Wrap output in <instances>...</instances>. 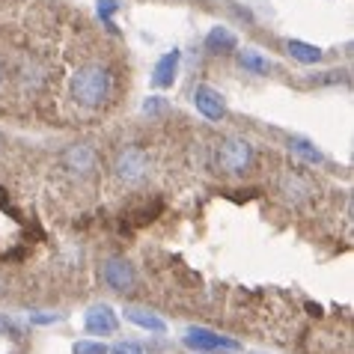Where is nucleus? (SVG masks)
Returning a JSON list of instances; mask_svg holds the SVG:
<instances>
[{"mask_svg": "<svg viewBox=\"0 0 354 354\" xmlns=\"http://www.w3.org/2000/svg\"><path fill=\"white\" fill-rule=\"evenodd\" d=\"M111 72L98 63L81 66L72 77V98L81 107H102L111 98Z\"/></svg>", "mask_w": 354, "mask_h": 354, "instance_id": "f257e3e1", "label": "nucleus"}, {"mask_svg": "<svg viewBox=\"0 0 354 354\" xmlns=\"http://www.w3.org/2000/svg\"><path fill=\"white\" fill-rule=\"evenodd\" d=\"M214 167L226 176H244L253 167V146L244 137H223L214 146Z\"/></svg>", "mask_w": 354, "mask_h": 354, "instance_id": "f03ea898", "label": "nucleus"}, {"mask_svg": "<svg viewBox=\"0 0 354 354\" xmlns=\"http://www.w3.org/2000/svg\"><path fill=\"white\" fill-rule=\"evenodd\" d=\"M113 170L125 185H140L146 176H149V155H146L140 146H125V149L116 155Z\"/></svg>", "mask_w": 354, "mask_h": 354, "instance_id": "7ed1b4c3", "label": "nucleus"}, {"mask_svg": "<svg viewBox=\"0 0 354 354\" xmlns=\"http://www.w3.org/2000/svg\"><path fill=\"white\" fill-rule=\"evenodd\" d=\"M102 280L111 286L113 292H131L134 283H137V274H134V265L122 257H113L102 265Z\"/></svg>", "mask_w": 354, "mask_h": 354, "instance_id": "20e7f679", "label": "nucleus"}, {"mask_svg": "<svg viewBox=\"0 0 354 354\" xmlns=\"http://www.w3.org/2000/svg\"><path fill=\"white\" fill-rule=\"evenodd\" d=\"M185 346L194 348V351H239L241 348L235 339H226L209 328H191L185 333Z\"/></svg>", "mask_w": 354, "mask_h": 354, "instance_id": "39448f33", "label": "nucleus"}, {"mask_svg": "<svg viewBox=\"0 0 354 354\" xmlns=\"http://www.w3.org/2000/svg\"><path fill=\"white\" fill-rule=\"evenodd\" d=\"M194 107L205 116V120H212V122H221L223 116H226V102H223V95L214 90V86H209V84H200V86L194 90Z\"/></svg>", "mask_w": 354, "mask_h": 354, "instance_id": "423d86ee", "label": "nucleus"}, {"mask_svg": "<svg viewBox=\"0 0 354 354\" xmlns=\"http://www.w3.org/2000/svg\"><path fill=\"white\" fill-rule=\"evenodd\" d=\"M95 164H98V155L93 146H86V143H72L63 152V167L75 176H90L95 170Z\"/></svg>", "mask_w": 354, "mask_h": 354, "instance_id": "0eeeda50", "label": "nucleus"}, {"mask_svg": "<svg viewBox=\"0 0 354 354\" xmlns=\"http://www.w3.org/2000/svg\"><path fill=\"white\" fill-rule=\"evenodd\" d=\"M84 328H86V333H95V337H111V333H116V328H120V322H116V313L107 307V304H95V307L86 310Z\"/></svg>", "mask_w": 354, "mask_h": 354, "instance_id": "6e6552de", "label": "nucleus"}, {"mask_svg": "<svg viewBox=\"0 0 354 354\" xmlns=\"http://www.w3.org/2000/svg\"><path fill=\"white\" fill-rule=\"evenodd\" d=\"M179 60H182V54L176 51H167L158 57V63H155L152 68V86H158V90H167V86H173L176 84V75H179Z\"/></svg>", "mask_w": 354, "mask_h": 354, "instance_id": "1a4fd4ad", "label": "nucleus"}, {"mask_svg": "<svg viewBox=\"0 0 354 354\" xmlns=\"http://www.w3.org/2000/svg\"><path fill=\"white\" fill-rule=\"evenodd\" d=\"M280 194H283V200H289L292 205H301V203H307L313 196V185H310V179H304L301 173L289 170L280 179Z\"/></svg>", "mask_w": 354, "mask_h": 354, "instance_id": "9d476101", "label": "nucleus"}, {"mask_svg": "<svg viewBox=\"0 0 354 354\" xmlns=\"http://www.w3.org/2000/svg\"><path fill=\"white\" fill-rule=\"evenodd\" d=\"M205 51L209 54H232L239 51V36H235L230 27H212L209 33H205Z\"/></svg>", "mask_w": 354, "mask_h": 354, "instance_id": "9b49d317", "label": "nucleus"}, {"mask_svg": "<svg viewBox=\"0 0 354 354\" xmlns=\"http://www.w3.org/2000/svg\"><path fill=\"white\" fill-rule=\"evenodd\" d=\"M286 54L292 57V60L304 63V66H316V63H322V57H324L322 48L310 45V42H301V39H289V42H286Z\"/></svg>", "mask_w": 354, "mask_h": 354, "instance_id": "f8f14e48", "label": "nucleus"}, {"mask_svg": "<svg viewBox=\"0 0 354 354\" xmlns=\"http://www.w3.org/2000/svg\"><path fill=\"white\" fill-rule=\"evenodd\" d=\"M125 319L134 322L137 328H143V330H152V333H164V330H167L164 319H158V316H155V313H149V310L129 307V310H125Z\"/></svg>", "mask_w": 354, "mask_h": 354, "instance_id": "ddd939ff", "label": "nucleus"}, {"mask_svg": "<svg viewBox=\"0 0 354 354\" xmlns=\"http://www.w3.org/2000/svg\"><path fill=\"white\" fill-rule=\"evenodd\" d=\"M239 66L244 68V72H250V75H268L271 72L268 57H262L259 51H253V48H244V51H239Z\"/></svg>", "mask_w": 354, "mask_h": 354, "instance_id": "4468645a", "label": "nucleus"}, {"mask_svg": "<svg viewBox=\"0 0 354 354\" xmlns=\"http://www.w3.org/2000/svg\"><path fill=\"white\" fill-rule=\"evenodd\" d=\"M289 149L298 155V158H304L307 164H322L324 161V155H322V149H316L310 140H304V137H292L289 140Z\"/></svg>", "mask_w": 354, "mask_h": 354, "instance_id": "2eb2a0df", "label": "nucleus"}, {"mask_svg": "<svg viewBox=\"0 0 354 354\" xmlns=\"http://www.w3.org/2000/svg\"><path fill=\"white\" fill-rule=\"evenodd\" d=\"M98 18H102V21L111 27V33H116V27H113V12L116 9H120V3H116V0H98Z\"/></svg>", "mask_w": 354, "mask_h": 354, "instance_id": "dca6fc26", "label": "nucleus"}, {"mask_svg": "<svg viewBox=\"0 0 354 354\" xmlns=\"http://www.w3.org/2000/svg\"><path fill=\"white\" fill-rule=\"evenodd\" d=\"M72 354H107L104 342H90V339H81L72 346Z\"/></svg>", "mask_w": 354, "mask_h": 354, "instance_id": "f3484780", "label": "nucleus"}, {"mask_svg": "<svg viewBox=\"0 0 354 354\" xmlns=\"http://www.w3.org/2000/svg\"><path fill=\"white\" fill-rule=\"evenodd\" d=\"M107 354H143V348L137 346V342L125 339V342H116L113 348H107Z\"/></svg>", "mask_w": 354, "mask_h": 354, "instance_id": "a211bd4d", "label": "nucleus"}, {"mask_svg": "<svg viewBox=\"0 0 354 354\" xmlns=\"http://www.w3.org/2000/svg\"><path fill=\"white\" fill-rule=\"evenodd\" d=\"M0 333H9V337H12V339H18V337H21V330H18L15 324L9 322V319H3V316H0Z\"/></svg>", "mask_w": 354, "mask_h": 354, "instance_id": "6ab92c4d", "label": "nucleus"}, {"mask_svg": "<svg viewBox=\"0 0 354 354\" xmlns=\"http://www.w3.org/2000/svg\"><path fill=\"white\" fill-rule=\"evenodd\" d=\"M161 107H164V104H161V102H158V98H155V95H152V98H149V102H146V104H143V111H146V113H158V111H161Z\"/></svg>", "mask_w": 354, "mask_h": 354, "instance_id": "aec40b11", "label": "nucleus"}, {"mask_svg": "<svg viewBox=\"0 0 354 354\" xmlns=\"http://www.w3.org/2000/svg\"><path fill=\"white\" fill-rule=\"evenodd\" d=\"M33 324H54V322H60V316H30Z\"/></svg>", "mask_w": 354, "mask_h": 354, "instance_id": "412c9836", "label": "nucleus"}, {"mask_svg": "<svg viewBox=\"0 0 354 354\" xmlns=\"http://www.w3.org/2000/svg\"><path fill=\"white\" fill-rule=\"evenodd\" d=\"M0 84H3V63H0Z\"/></svg>", "mask_w": 354, "mask_h": 354, "instance_id": "4be33fe9", "label": "nucleus"}]
</instances>
